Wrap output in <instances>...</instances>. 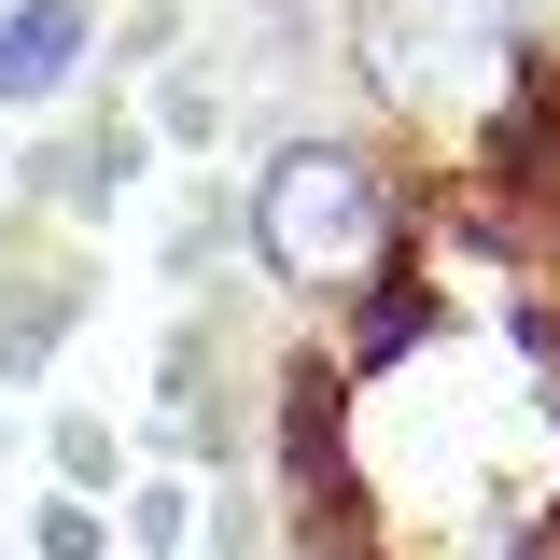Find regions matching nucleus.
Wrapping results in <instances>:
<instances>
[{
	"label": "nucleus",
	"instance_id": "nucleus-1",
	"mask_svg": "<svg viewBox=\"0 0 560 560\" xmlns=\"http://www.w3.org/2000/svg\"><path fill=\"white\" fill-rule=\"evenodd\" d=\"M350 70L420 140H533V28L518 0H350Z\"/></svg>",
	"mask_w": 560,
	"mask_h": 560
},
{
	"label": "nucleus",
	"instance_id": "nucleus-2",
	"mask_svg": "<svg viewBox=\"0 0 560 560\" xmlns=\"http://www.w3.org/2000/svg\"><path fill=\"white\" fill-rule=\"evenodd\" d=\"M238 238H253V267H267L280 294H308V308H364L378 280L407 267V197H393V168H378L364 140L308 127V140H280L267 168H253Z\"/></svg>",
	"mask_w": 560,
	"mask_h": 560
},
{
	"label": "nucleus",
	"instance_id": "nucleus-3",
	"mask_svg": "<svg viewBox=\"0 0 560 560\" xmlns=\"http://www.w3.org/2000/svg\"><path fill=\"white\" fill-rule=\"evenodd\" d=\"M98 70V0H0V113H57Z\"/></svg>",
	"mask_w": 560,
	"mask_h": 560
},
{
	"label": "nucleus",
	"instance_id": "nucleus-4",
	"mask_svg": "<svg viewBox=\"0 0 560 560\" xmlns=\"http://www.w3.org/2000/svg\"><path fill=\"white\" fill-rule=\"evenodd\" d=\"M70 308H84L70 267H0V378H28V364L70 337Z\"/></svg>",
	"mask_w": 560,
	"mask_h": 560
},
{
	"label": "nucleus",
	"instance_id": "nucleus-5",
	"mask_svg": "<svg viewBox=\"0 0 560 560\" xmlns=\"http://www.w3.org/2000/svg\"><path fill=\"white\" fill-rule=\"evenodd\" d=\"M43 448H57V490H84V504H113V490H127V434H113V420H84V407H70Z\"/></svg>",
	"mask_w": 560,
	"mask_h": 560
},
{
	"label": "nucleus",
	"instance_id": "nucleus-6",
	"mask_svg": "<svg viewBox=\"0 0 560 560\" xmlns=\"http://www.w3.org/2000/svg\"><path fill=\"white\" fill-rule=\"evenodd\" d=\"M28 547H43V560H113V504H84V490H43V504H28Z\"/></svg>",
	"mask_w": 560,
	"mask_h": 560
},
{
	"label": "nucleus",
	"instance_id": "nucleus-7",
	"mask_svg": "<svg viewBox=\"0 0 560 560\" xmlns=\"http://www.w3.org/2000/svg\"><path fill=\"white\" fill-rule=\"evenodd\" d=\"M113 533H127V547H154V560H168V547H183V533H197V490H183V477H140L127 504H113Z\"/></svg>",
	"mask_w": 560,
	"mask_h": 560
}]
</instances>
